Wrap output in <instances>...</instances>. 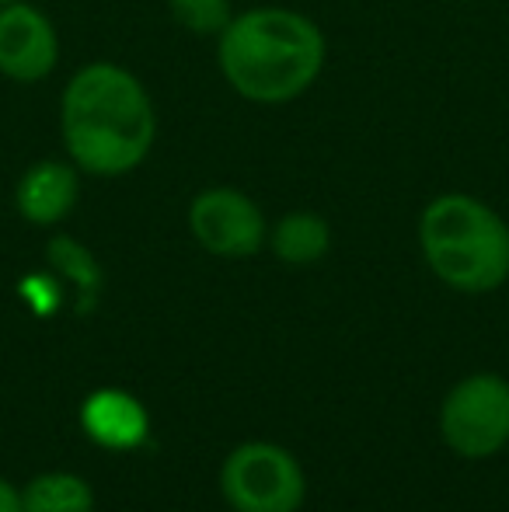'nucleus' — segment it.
Returning a JSON list of instances; mask_svg holds the SVG:
<instances>
[{"label": "nucleus", "mask_w": 509, "mask_h": 512, "mask_svg": "<svg viewBox=\"0 0 509 512\" xmlns=\"http://www.w3.org/2000/svg\"><path fill=\"white\" fill-rule=\"evenodd\" d=\"M95 492L70 471H49L21 488V512H91Z\"/></svg>", "instance_id": "obj_11"}, {"label": "nucleus", "mask_w": 509, "mask_h": 512, "mask_svg": "<svg viewBox=\"0 0 509 512\" xmlns=\"http://www.w3.org/2000/svg\"><path fill=\"white\" fill-rule=\"evenodd\" d=\"M168 14L192 35H213L217 39L234 18L231 0H168Z\"/></svg>", "instance_id": "obj_13"}, {"label": "nucleus", "mask_w": 509, "mask_h": 512, "mask_svg": "<svg viewBox=\"0 0 509 512\" xmlns=\"http://www.w3.org/2000/svg\"><path fill=\"white\" fill-rule=\"evenodd\" d=\"M422 258L457 293H492L509 279V227L482 199L443 192L419 216Z\"/></svg>", "instance_id": "obj_3"}, {"label": "nucleus", "mask_w": 509, "mask_h": 512, "mask_svg": "<svg viewBox=\"0 0 509 512\" xmlns=\"http://www.w3.org/2000/svg\"><path fill=\"white\" fill-rule=\"evenodd\" d=\"M0 512H21V488L0 478Z\"/></svg>", "instance_id": "obj_14"}, {"label": "nucleus", "mask_w": 509, "mask_h": 512, "mask_svg": "<svg viewBox=\"0 0 509 512\" xmlns=\"http://www.w3.org/2000/svg\"><path fill=\"white\" fill-rule=\"evenodd\" d=\"M60 63V35L53 21L32 4L0 7V77L14 84L46 81Z\"/></svg>", "instance_id": "obj_7"}, {"label": "nucleus", "mask_w": 509, "mask_h": 512, "mask_svg": "<svg viewBox=\"0 0 509 512\" xmlns=\"http://www.w3.org/2000/svg\"><path fill=\"white\" fill-rule=\"evenodd\" d=\"M220 492L234 512H297L307 478L290 450L276 443H241L220 467Z\"/></svg>", "instance_id": "obj_4"}, {"label": "nucleus", "mask_w": 509, "mask_h": 512, "mask_svg": "<svg viewBox=\"0 0 509 512\" xmlns=\"http://www.w3.org/2000/svg\"><path fill=\"white\" fill-rule=\"evenodd\" d=\"M81 199V171L74 161H35L25 168L14 189V206L18 216L32 227H56L74 213Z\"/></svg>", "instance_id": "obj_8"}, {"label": "nucleus", "mask_w": 509, "mask_h": 512, "mask_svg": "<svg viewBox=\"0 0 509 512\" xmlns=\"http://www.w3.org/2000/svg\"><path fill=\"white\" fill-rule=\"evenodd\" d=\"M328 42L307 14L293 7H252L217 35L224 81L255 105H286L307 95L325 70Z\"/></svg>", "instance_id": "obj_2"}, {"label": "nucleus", "mask_w": 509, "mask_h": 512, "mask_svg": "<svg viewBox=\"0 0 509 512\" xmlns=\"http://www.w3.org/2000/svg\"><path fill=\"white\" fill-rule=\"evenodd\" d=\"M60 136L81 175L123 178L154 147V102L133 70L109 60L84 63L60 95Z\"/></svg>", "instance_id": "obj_1"}, {"label": "nucleus", "mask_w": 509, "mask_h": 512, "mask_svg": "<svg viewBox=\"0 0 509 512\" xmlns=\"http://www.w3.org/2000/svg\"><path fill=\"white\" fill-rule=\"evenodd\" d=\"M4 4H11V0H0V7H4Z\"/></svg>", "instance_id": "obj_15"}, {"label": "nucleus", "mask_w": 509, "mask_h": 512, "mask_svg": "<svg viewBox=\"0 0 509 512\" xmlns=\"http://www.w3.org/2000/svg\"><path fill=\"white\" fill-rule=\"evenodd\" d=\"M269 248L286 265H314L332 248V227L325 216L311 213V209H297V213H286L269 230Z\"/></svg>", "instance_id": "obj_10"}, {"label": "nucleus", "mask_w": 509, "mask_h": 512, "mask_svg": "<svg viewBox=\"0 0 509 512\" xmlns=\"http://www.w3.org/2000/svg\"><path fill=\"white\" fill-rule=\"evenodd\" d=\"M46 258L63 279L77 286V297H81V310H88L102 293V265L95 262L88 248H84L77 237L70 234H56L46 244Z\"/></svg>", "instance_id": "obj_12"}, {"label": "nucleus", "mask_w": 509, "mask_h": 512, "mask_svg": "<svg viewBox=\"0 0 509 512\" xmlns=\"http://www.w3.org/2000/svg\"><path fill=\"white\" fill-rule=\"evenodd\" d=\"M440 436L454 453L485 460L509 443V380L471 373L443 398Z\"/></svg>", "instance_id": "obj_5"}, {"label": "nucleus", "mask_w": 509, "mask_h": 512, "mask_svg": "<svg viewBox=\"0 0 509 512\" xmlns=\"http://www.w3.org/2000/svg\"><path fill=\"white\" fill-rule=\"evenodd\" d=\"M81 425L91 443L105 446V450H136L147 439L150 418L133 394L105 387L81 405Z\"/></svg>", "instance_id": "obj_9"}, {"label": "nucleus", "mask_w": 509, "mask_h": 512, "mask_svg": "<svg viewBox=\"0 0 509 512\" xmlns=\"http://www.w3.org/2000/svg\"><path fill=\"white\" fill-rule=\"evenodd\" d=\"M189 234L217 258H252L269 241L262 209L255 199L231 185L203 189L189 203Z\"/></svg>", "instance_id": "obj_6"}]
</instances>
